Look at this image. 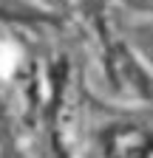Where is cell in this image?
I'll return each mask as SVG.
<instances>
[{
    "instance_id": "1",
    "label": "cell",
    "mask_w": 153,
    "mask_h": 158,
    "mask_svg": "<svg viewBox=\"0 0 153 158\" xmlns=\"http://www.w3.org/2000/svg\"><path fill=\"white\" fill-rule=\"evenodd\" d=\"M108 158H150L153 155V127L125 124L111 135L105 147Z\"/></svg>"
}]
</instances>
